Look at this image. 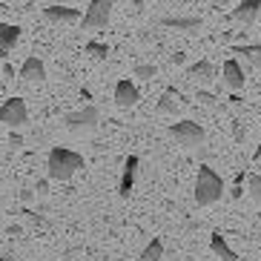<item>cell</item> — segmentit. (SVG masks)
Here are the masks:
<instances>
[{
    "instance_id": "6da1fadb",
    "label": "cell",
    "mask_w": 261,
    "mask_h": 261,
    "mask_svg": "<svg viewBox=\"0 0 261 261\" xmlns=\"http://www.w3.org/2000/svg\"><path fill=\"white\" fill-rule=\"evenodd\" d=\"M77 169H84V155L66 146H52L46 158V175L52 181H69Z\"/></svg>"
},
{
    "instance_id": "7a4b0ae2",
    "label": "cell",
    "mask_w": 261,
    "mask_h": 261,
    "mask_svg": "<svg viewBox=\"0 0 261 261\" xmlns=\"http://www.w3.org/2000/svg\"><path fill=\"white\" fill-rule=\"evenodd\" d=\"M221 195H224V178L207 164L198 167V178H195V201H198V207H210L215 201H221Z\"/></svg>"
},
{
    "instance_id": "3957f363",
    "label": "cell",
    "mask_w": 261,
    "mask_h": 261,
    "mask_svg": "<svg viewBox=\"0 0 261 261\" xmlns=\"http://www.w3.org/2000/svg\"><path fill=\"white\" fill-rule=\"evenodd\" d=\"M169 135H172L181 146H187V149H201L204 141H207L204 126L195 123V121H178V123H172V126H169Z\"/></svg>"
},
{
    "instance_id": "277c9868",
    "label": "cell",
    "mask_w": 261,
    "mask_h": 261,
    "mask_svg": "<svg viewBox=\"0 0 261 261\" xmlns=\"http://www.w3.org/2000/svg\"><path fill=\"white\" fill-rule=\"evenodd\" d=\"M112 6H115V0H92L89 9L81 15L84 29H103L109 23V17H112Z\"/></svg>"
},
{
    "instance_id": "5b68a950",
    "label": "cell",
    "mask_w": 261,
    "mask_h": 261,
    "mask_svg": "<svg viewBox=\"0 0 261 261\" xmlns=\"http://www.w3.org/2000/svg\"><path fill=\"white\" fill-rule=\"evenodd\" d=\"M26 118H29V109H26V100L23 98H9L0 103V123H6V126H20V123H26Z\"/></svg>"
},
{
    "instance_id": "8992f818",
    "label": "cell",
    "mask_w": 261,
    "mask_h": 261,
    "mask_svg": "<svg viewBox=\"0 0 261 261\" xmlns=\"http://www.w3.org/2000/svg\"><path fill=\"white\" fill-rule=\"evenodd\" d=\"M98 109L89 103V107L84 109H77V112H69L66 115V126H69L72 132H86V129H95L98 126Z\"/></svg>"
},
{
    "instance_id": "52a82bcc",
    "label": "cell",
    "mask_w": 261,
    "mask_h": 261,
    "mask_svg": "<svg viewBox=\"0 0 261 261\" xmlns=\"http://www.w3.org/2000/svg\"><path fill=\"white\" fill-rule=\"evenodd\" d=\"M138 155H129L126 161H123V172H121V181H118V195L121 198H129L132 187H135V178H138Z\"/></svg>"
},
{
    "instance_id": "ba28073f",
    "label": "cell",
    "mask_w": 261,
    "mask_h": 261,
    "mask_svg": "<svg viewBox=\"0 0 261 261\" xmlns=\"http://www.w3.org/2000/svg\"><path fill=\"white\" fill-rule=\"evenodd\" d=\"M261 12V0H241L236 9H232V20H236L238 26H253L255 23V17H258Z\"/></svg>"
},
{
    "instance_id": "9c48e42d",
    "label": "cell",
    "mask_w": 261,
    "mask_h": 261,
    "mask_svg": "<svg viewBox=\"0 0 261 261\" xmlns=\"http://www.w3.org/2000/svg\"><path fill=\"white\" fill-rule=\"evenodd\" d=\"M141 100V92H138V86L132 84L129 77H123V81H118V86H115V103L121 109H129V107H135Z\"/></svg>"
},
{
    "instance_id": "30bf717a",
    "label": "cell",
    "mask_w": 261,
    "mask_h": 261,
    "mask_svg": "<svg viewBox=\"0 0 261 261\" xmlns=\"http://www.w3.org/2000/svg\"><path fill=\"white\" fill-rule=\"evenodd\" d=\"M221 81L224 86H230L232 92H238V89H244V69H241V63L236 61V58H230V61L221 66Z\"/></svg>"
},
{
    "instance_id": "8fae6325",
    "label": "cell",
    "mask_w": 261,
    "mask_h": 261,
    "mask_svg": "<svg viewBox=\"0 0 261 261\" xmlns=\"http://www.w3.org/2000/svg\"><path fill=\"white\" fill-rule=\"evenodd\" d=\"M43 17L49 23H77L81 20V9H72V6H46L43 9Z\"/></svg>"
},
{
    "instance_id": "7c38bea8",
    "label": "cell",
    "mask_w": 261,
    "mask_h": 261,
    "mask_svg": "<svg viewBox=\"0 0 261 261\" xmlns=\"http://www.w3.org/2000/svg\"><path fill=\"white\" fill-rule=\"evenodd\" d=\"M17 75H20V81H23V84H40V81L46 77V66H43V61H40V58H35V55H32V58H26V61H23V66H20V72H17Z\"/></svg>"
},
{
    "instance_id": "4fadbf2b",
    "label": "cell",
    "mask_w": 261,
    "mask_h": 261,
    "mask_svg": "<svg viewBox=\"0 0 261 261\" xmlns=\"http://www.w3.org/2000/svg\"><path fill=\"white\" fill-rule=\"evenodd\" d=\"M210 247H213V253L218 255L221 261H238V255H236V250H232L230 244H227V238L221 236V232L215 230L213 236H210Z\"/></svg>"
},
{
    "instance_id": "5bb4252c",
    "label": "cell",
    "mask_w": 261,
    "mask_h": 261,
    "mask_svg": "<svg viewBox=\"0 0 261 261\" xmlns=\"http://www.w3.org/2000/svg\"><path fill=\"white\" fill-rule=\"evenodd\" d=\"M187 75L192 77V81H198V84H210L215 77V66L210 61H198V63H192L190 69H187Z\"/></svg>"
},
{
    "instance_id": "9a60e30c",
    "label": "cell",
    "mask_w": 261,
    "mask_h": 261,
    "mask_svg": "<svg viewBox=\"0 0 261 261\" xmlns=\"http://www.w3.org/2000/svg\"><path fill=\"white\" fill-rule=\"evenodd\" d=\"M167 29H181V32H198L201 26V17H164L161 20Z\"/></svg>"
},
{
    "instance_id": "2e32d148",
    "label": "cell",
    "mask_w": 261,
    "mask_h": 261,
    "mask_svg": "<svg viewBox=\"0 0 261 261\" xmlns=\"http://www.w3.org/2000/svg\"><path fill=\"white\" fill-rule=\"evenodd\" d=\"M17 40H20V26L0 23V49H15Z\"/></svg>"
},
{
    "instance_id": "e0dca14e",
    "label": "cell",
    "mask_w": 261,
    "mask_h": 261,
    "mask_svg": "<svg viewBox=\"0 0 261 261\" xmlns=\"http://www.w3.org/2000/svg\"><path fill=\"white\" fill-rule=\"evenodd\" d=\"M236 55H244L253 69H261V43H244V46H232Z\"/></svg>"
},
{
    "instance_id": "ac0fdd59",
    "label": "cell",
    "mask_w": 261,
    "mask_h": 261,
    "mask_svg": "<svg viewBox=\"0 0 261 261\" xmlns=\"http://www.w3.org/2000/svg\"><path fill=\"white\" fill-rule=\"evenodd\" d=\"M178 100H181L178 89H167V92L161 95V100H158V112H167V115L178 112Z\"/></svg>"
},
{
    "instance_id": "d6986e66",
    "label": "cell",
    "mask_w": 261,
    "mask_h": 261,
    "mask_svg": "<svg viewBox=\"0 0 261 261\" xmlns=\"http://www.w3.org/2000/svg\"><path fill=\"white\" fill-rule=\"evenodd\" d=\"M161 258H164V241H161V238H152V241L144 247L141 261H161Z\"/></svg>"
},
{
    "instance_id": "ffe728a7",
    "label": "cell",
    "mask_w": 261,
    "mask_h": 261,
    "mask_svg": "<svg viewBox=\"0 0 261 261\" xmlns=\"http://www.w3.org/2000/svg\"><path fill=\"white\" fill-rule=\"evenodd\" d=\"M84 52L92 55V58H98V61H103V58L109 55V46L107 43H100V40H89V43L84 46Z\"/></svg>"
},
{
    "instance_id": "44dd1931",
    "label": "cell",
    "mask_w": 261,
    "mask_h": 261,
    "mask_svg": "<svg viewBox=\"0 0 261 261\" xmlns=\"http://www.w3.org/2000/svg\"><path fill=\"white\" fill-rule=\"evenodd\" d=\"M132 75H135V77H144V81H152V77L158 75V69H155L152 63H138V66H135V72H132Z\"/></svg>"
},
{
    "instance_id": "7402d4cb",
    "label": "cell",
    "mask_w": 261,
    "mask_h": 261,
    "mask_svg": "<svg viewBox=\"0 0 261 261\" xmlns=\"http://www.w3.org/2000/svg\"><path fill=\"white\" fill-rule=\"evenodd\" d=\"M247 181H250V195H253V198L261 204V175H258V172H253Z\"/></svg>"
},
{
    "instance_id": "603a6c76",
    "label": "cell",
    "mask_w": 261,
    "mask_h": 261,
    "mask_svg": "<svg viewBox=\"0 0 261 261\" xmlns=\"http://www.w3.org/2000/svg\"><path fill=\"white\" fill-rule=\"evenodd\" d=\"M195 100H201V103H207V107H213V103H215V95L201 92V89H198V92H195Z\"/></svg>"
},
{
    "instance_id": "cb8c5ba5",
    "label": "cell",
    "mask_w": 261,
    "mask_h": 261,
    "mask_svg": "<svg viewBox=\"0 0 261 261\" xmlns=\"http://www.w3.org/2000/svg\"><path fill=\"white\" fill-rule=\"evenodd\" d=\"M9 144L15 146V149H17V146H23V135H20V132H15V129H12V135H9Z\"/></svg>"
},
{
    "instance_id": "d4e9b609",
    "label": "cell",
    "mask_w": 261,
    "mask_h": 261,
    "mask_svg": "<svg viewBox=\"0 0 261 261\" xmlns=\"http://www.w3.org/2000/svg\"><path fill=\"white\" fill-rule=\"evenodd\" d=\"M46 192H49V184H46V181H40V184H38V195H46Z\"/></svg>"
},
{
    "instance_id": "484cf974",
    "label": "cell",
    "mask_w": 261,
    "mask_h": 261,
    "mask_svg": "<svg viewBox=\"0 0 261 261\" xmlns=\"http://www.w3.org/2000/svg\"><path fill=\"white\" fill-rule=\"evenodd\" d=\"M230 195H232V198H241V184H238V181H236V187H232Z\"/></svg>"
},
{
    "instance_id": "4316f807",
    "label": "cell",
    "mask_w": 261,
    "mask_h": 261,
    "mask_svg": "<svg viewBox=\"0 0 261 261\" xmlns=\"http://www.w3.org/2000/svg\"><path fill=\"white\" fill-rule=\"evenodd\" d=\"M3 72H6V77H15V69H12L6 61H3Z\"/></svg>"
},
{
    "instance_id": "83f0119b",
    "label": "cell",
    "mask_w": 261,
    "mask_h": 261,
    "mask_svg": "<svg viewBox=\"0 0 261 261\" xmlns=\"http://www.w3.org/2000/svg\"><path fill=\"white\" fill-rule=\"evenodd\" d=\"M129 3H132V6H135V9H138V12H141V9H144V0H129Z\"/></svg>"
},
{
    "instance_id": "f1b7e54d",
    "label": "cell",
    "mask_w": 261,
    "mask_h": 261,
    "mask_svg": "<svg viewBox=\"0 0 261 261\" xmlns=\"http://www.w3.org/2000/svg\"><path fill=\"white\" fill-rule=\"evenodd\" d=\"M3 61H9V49H0V63Z\"/></svg>"
},
{
    "instance_id": "f546056e",
    "label": "cell",
    "mask_w": 261,
    "mask_h": 261,
    "mask_svg": "<svg viewBox=\"0 0 261 261\" xmlns=\"http://www.w3.org/2000/svg\"><path fill=\"white\" fill-rule=\"evenodd\" d=\"M0 261H17V255H0Z\"/></svg>"
},
{
    "instance_id": "4dcf8cb0",
    "label": "cell",
    "mask_w": 261,
    "mask_h": 261,
    "mask_svg": "<svg viewBox=\"0 0 261 261\" xmlns=\"http://www.w3.org/2000/svg\"><path fill=\"white\" fill-rule=\"evenodd\" d=\"M253 158H255V161H261V146L255 149V155H253Z\"/></svg>"
}]
</instances>
